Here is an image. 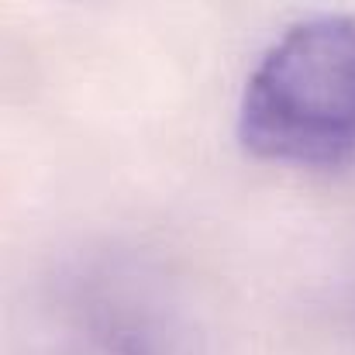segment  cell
Returning <instances> with one entry per match:
<instances>
[{
	"mask_svg": "<svg viewBox=\"0 0 355 355\" xmlns=\"http://www.w3.org/2000/svg\"><path fill=\"white\" fill-rule=\"evenodd\" d=\"M238 138L293 166L355 159V17L328 14L290 28L248 76Z\"/></svg>",
	"mask_w": 355,
	"mask_h": 355,
	"instance_id": "1",
	"label": "cell"
}]
</instances>
